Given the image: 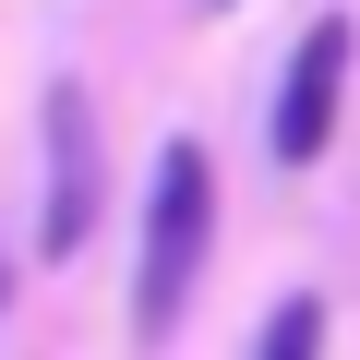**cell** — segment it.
I'll use <instances>...</instances> for the list:
<instances>
[{
  "label": "cell",
  "instance_id": "6da1fadb",
  "mask_svg": "<svg viewBox=\"0 0 360 360\" xmlns=\"http://www.w3.org/2000/svg\"><path fill=\"white\" fill-rule=\"evenodd\" d=\"M205 252H217V156L193 132H168L156 168H144V264H132V336L156 348L205 288Z\"/></svg>",
  "mask_w": 360,
  "mask_h": 360
},
{
  "label": "cell",
  "instance_id": "5b68a950",
  "mask_svg": "<svg viewBox=\"0 0 360 360\" xmlns=\"http://www.w3.org/2000/svg\"><path fill=\"white\" fill-rule=\"evenodd\" d=\"M217 13H229V0H217Z\"/></svg>",
  "mask_w": 360,
  "mask_h": 360
},
{
  "label": "cell",
  "instance_id": "7a4b0ae2",
  "mask_svg": "<svg viewBox=\"0 0 360 360\" xmlns=\"http://www.w3.org/2000/svg\"><path fill=\"white\" fill-rule=\"evenodd\" d=\"M37 144H49V180H37V264H72V252L96 240V217H108V132H96L84 72H49Z\"/></svg>",
  "mask_w": 360,
  "mask_h": 360
},
{
  "label": "cell",
  "instance_id": "3957f363",
  "mask_svg": "<svg viewBox=\"0 0 360 360\" xmlns=\"http://www.w3.org/2000/svg\"><path fill=\"white\" fill-rule=\"evenodd\" d=\"M348 60H360V25H348V13H312V25H300V49H288V72H276V120H264L276 168H312V156L336 144Z\"/></svg>",
  "mask_w": 360,
  "mask_h": 360
},
{
  "label": "cell",
  "instance_id": "277c9868",
  "mask_svg": "<svg viewBox=\"0 0 360 360\" xmlns=\"http://www.w3.org/2000/svg\"><path fill=\"white\" fill-rule=\"evenodd\" d=\"M252 360H324V300H312V288H288V300L264 312V336H252Z\"/></svg>",
  "mask_w": 360,
  "mask_h": 360
}]
</instances>
